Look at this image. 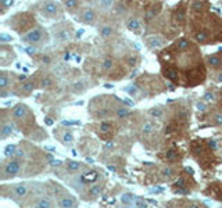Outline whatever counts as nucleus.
I'll return each mask as SVG.
<instances>
[{"label":"nucleus","mask_w":222,"mask_h":208,"mask_svg":"<svg viewBox=\"0 0 222 208\" xmlns=\"http://www.w3.org/2000/svg\"><path fill=\"white\" fill-rule=\"evenodd\" d=\"M39 11L42 15L50 18V20H56L57 17H61V7L60 3L54 2V0H45L39 4Z\"/></svg>","instance_id":"nucleus-1"},{"label":"nucleus","mask_w":222,"mask_h":208,"mask_svg":"<svg viewBox=\"0 0 222 208\" xmlns=\"http://www.w3.org/2000/svg\"><path fill=\"white\" fill-rule=\"evenodd\" d=\"M52 35H53V38H54L57 42H60V43L69 42L72 39V36H74L71 26L65 25V24H60V25H57V26H53Z\"/></svg>","instance_id":"nucleus-2"},{"label":"nucleus","mask_w":222,"mask_h":208,"mask_svg":"<svg viewBox=\"0 0 222 208\" xmlns=\"http://www.w3.org/2000/svg\"><path fill=\"white\" fill-rule=\"evenodd\" d=\"M22 42L28 44H39L42 42H46V33L43 32V28H35L24 35Z\"/></svg>","instance_id":"nucleus-3"},{"label":"nucleus","mask_w":222,"mask_h":208,"mask_svg":"<svg viewBox=\"0 0 222 208\" xmlns=\"http://www.w3.org/2000/svg\"><path fill=\"white\" fill-rule=\"evenodd\" d=\"M21 169V161L18 158L11 160L10 162H7L3 167V179H7V178H14L15 175H18Z\"/></svg>","instance_id":"nucleus-4"},{"label":"nucleus","mask_w":222,"mask_h":208,"mask_svg":"<svg viewBox=\"0 0 222 208\" xmlns=\"http://www.w3.org/2000/svg\"><path fill=\"white\" fill-rule=\"evenodd\" d=\"M79 21L86 25H95L97 21V14L92 7H85L81 13H79Z\"/></svg>","instance_id":"nucleus-5"},{"label":"nucleus","mask_w":222,"mask_h":208,"mask_svg":"<svg viewBox=\"0 0 222 208\" xmlns=\"http://www.w3.org/2000/svg\"><path fill=\"white\" fill-rule=\"evenodd\" d=\"M146 42H147V46L150 47V49H153V50L162 49V47L165 46V43H167V40H165L162 36H160V35H153V36H149Z\"/></svg>","instance_id":"nucleus-6"},{"label":"nucleus","mask_w":222,"mask_h":208,"mask_svg":"<svg viewBox=\"0 0 222 208\" xmlns=\"http://www.w3.org/2000/svg\"><path fill=\"white\" fill-rule=\"evenodd\" d=\"M28 115V107L22 103H18L14 108H13V117L15 119H22Z\"/></svg>","instance_id":"nucleus-7"},{"label":"nucleus","mask_w":222,"mask_h":208,"mask_svg":"<svg viewBox=\"0 0 222 208\" xmlns=\"http://www.w3.org/2000/svg\"><path fill=\"white\" fill-rule=\"evenodd\" d=\"M127 28L129 29L130 32H133V33H140L143 26H142V22H140L139 18L132 17V18H129V20L127 21Z\"/></svg>","instance_id":"nucleus-8"},{"label":"nucleus","mask_w":222,"mask_h":208,"mask_svg":"<svg viewBox=\"0 0 222 208\" xmlns=\"http://www.w3.org/2000/svg\"><path fill=\"white\" fill-rule=\"evenodd\" d=\"M28 185L26 183H17V185L13 187V194H14L17 198H22L28 194Z\"/></svg>","instance_id":"nucleus-9"},{"label":"nucleus","mask_w":222,"mask_h":208,"mask_svg":"<svg viewBox=\"0 0 222 208\" xmlns=\"http://www.w3.org/2000/svg\"><path fill=\"white\" fill-rule=\"evenodd\" d=\"M79 202L76 198H74L72 196H64L63 198L58 200V207H67V208H72L76 207Z\"/></svg>","instance_id":"nucleus-10"},{"label":"nucleus","mask_w":222,"mask_h":208,"mask_svg":"<svg viewBox=\"0 0 222 208\" xmlns=\"http://www.w3.org/2000/svg\"><path fill=\"white\" fill-rule=\"evenodd\" d=\"M156 129H157V125L154 124L153 121H144L140 126V130L144 135H150V133H153Z\"/></svg>","instance_id":"nucleus-11"},{"label":"nucleus","mask_w":222,"mask_h":208,"mask_svg":"<svg viewBox=\"0 0 222 208\" xmlns=\"http://www.w3.org/2000/svg\"><path fill=\"white\" fill-rule=\"evenodd\" d=\"M97 4L101 13H108L114 6V0H97Z\"/></svg>","instance_id":"nucleus-12"},{"label":"nucleus","mask_w":222,"mask_h":208,"mask_svg":"<svg viewBox=\"0 0 222 208\" xmlns=\"http://www.w3.org/2000/svg\"><path fill=\"white\" fill-rule=\"evenodd\" d=\"M99 33H100L101 38L108 39L114 35V28L111 25H101L100 28H99Z\"/></svg>","instance_id":"nucleus-13"},{"label":"nucleus","mask_w":222,"mask_h":208,"mask_svg":"<svg viewBox=\"0 0 222 208\" xmlns=\"http://www.w3.org/2000/svg\"><path fill=\"white\" fill-rule=\"evenodd\" d=\"M63 4L69 13H75L79 9V0H63Z\"/></svg>","instance_id":"nucleus-14"},{"label":"nucleus","mask_w":222,"mask_h":208,"mask_svg":"<svg viewBox=\"0 0 222 208\" xmlns=\"http://www.w3.org/2000/svg\"><path fill=\"white\" fill-rule=\"evenodd\" d=\"M135 200H136V197L133 196L132 193H124L119 197V201L124 205H133L135 204Z\"/></svg>","instance_id":"nucleus-15"},{"label":"nucleus","mask_w":222,"mask_h":208,"mask_svg":"<svg viewBox=\"0 0 222 208\" xmlns=\"http://www.w3.org/2000/svg\"><path fill=\"white\" fill-rule=\"evenodd\" d=\"M149 115L151 118H156V119H162L164 118V110L161 107H151L149 110Z\"/></svg>","instance_id":"nucleus-16"},{"label":"nucleus","mask_w":222,"mask_h":208,"mask_svg":"<svg viewBox=\"0 0 222 208\" xmlns=\"http://www.w3.org/2000/svg\"><path fill=\"white\" fill-rule=\"evenodd\" d=\"M97 178H99L97 172H96V171H90V172H85V173H82L81 179H82V182L88 183V182H95V180L97 179Z\"/></svg>","instance_id":"nucleus-17"},{"label":"nucleus","mask_w":222,"mask_h":208,"mask_svg":"<svg viewBox=\"0 0 222 208\" xmlns=\"http://www.w3.org/2000/svg\"><path fill=\"white\" fill-rule=\"evenodd\" d=\"M13 135V125L11 124H3L2 125V129H0V137L6 139L9 136Z\"/></svg>","instance_id":"nucleus-18"},{"label":"nucleus","mask_w":222,"mask_h":208,"mask_svg":"<svg viewBox=\"0 0 222 208\" xmlns=\"http://www.w3.org/2000/svg\"><path fill=\"white\" fill-rule=\"evenodd\" d=\"M65 165H67V168H68V171H71V172H78V171L82 168L81 162L74 161V160H67Z\"/></svg>","instance_id":"nucleus-19"},{"label":"nucleus","mask_w":222,"mask_h":208,"mask_svg":"<svg viewBox=\"0 0 222 208\" xmlns=\"http://www.w3.org/2000/svg\"><path fill=\"white\" fill-rule=\"evenodd\" d=\"M74 135H72L71 132H64L63 136H61V142H63V144L65 146H71L72 143H74Z\"/></svg>","instance_id":"nucleus-20"},{"label":"nucleus","mask_w":222,"mask_h":208,"mask_svg":"<svg viewBox=\"0 0 222 208\" xmlns=\"http://www.w3.org/2000/svg\"><path fill=\"white\" fill-rule=\"evenodd\" d=\"M130 115V111L127 107H118L115 110V117L117 118H128Z\"/></svg>","instance_id":"nucleus-21"},{"label":"nucleus","mask_w":222,"mask_h":208,"mask_svg":"<svg viewBox=\"0 0 222 208\" xmlns=\"http://www.w3.org/2000/svg\"><path fill=\"white\" fill-rule=\"evenodd\" d=\"M101 191H103V187H101L100 185H92L89 189V194L93 197V198H96V197H99L101 194Z\"/></svg>","instance_id":"nucleus-22"},{"label":"nucleus","mask_w":222,"mask_h":208,"mask_svg":"<svg viewBox=\"0 0 222 208\" xmlns=\"http://www.w3.org/2000/svg\"><path fill=\"white\" fill-rule=\"evenodd\" d=\"M10 85V79L7 76V72L0 74V89H7Z\"/></svg>","instance_id":"nucleus-23"},{"label":"nucleus","mask_w":222,"mask_h":208,"mask_svg":"<svg viewBox=\"0 0 222 208\" xmlns=\"http://www.w3.org/2000/svg\"><path fill=\"white\" fill-rule=\"evenodd\" d=\"M36 207H46V208H49V207H53V201L50 198H47V197H42L41 200H38L36 201Z\"/></svg>","instance_id":"nucleus-24"},{"label":"nucleus","mask_w":222,"mask_h":208,"mask_svg":"<svg viewBox=\"0 0 222 208\" xmlns=\"http://www.w3.org/2000/svg\"><path fill=\"white\" fill-rule=\"evenodd\" d=\"M207 61H208V64H210L211 67H219L222 64V60H221L219 56H208Z\"/></svg>","instance_id":"nucleus-25"},{"label":"nucleus","mask_w":222,"mask_h":208,"mask_svg":"<svg viewBox=\"0 0 222 208\" xmlns=\"http://www.w3.org/2000/svg\"><path fill=\"white\" fill-rule=\"evenodd\" d=\"M113 65H114V61H113V58H110V57L104 58V60L101 61V69H103V71H110V69L113 68Z\"/></svg>","instance_id":"nucleus-26"},{"label":"nucleus","mask_w":222,"mask_h":208,"mask_svg":"<svg viewBox=\"0 0 222 208\" xmlns=\"http://www.w3.org/2000/svg\"><path fill=\"white\" fill-rule=\"evenodd\" d=\"M15 151H17V146L15 144H7L6 147H4V157L15 156Z\"/></svg>","instance_id":"nucleus-27"},{"label":"nucleus","mask_w":222,"mask_h":208,"mask_svg":"<svg viewBox=\"0 0 222 208\" xmlns=\"http://www.w3.org/2000/svg\"><path fill=\"white\" fill-rule=\"evenodd\" d=\"M99 129H100V132L107 133V132H110V129H111V124H110V122H107V121H104V122H101V124H100Z\"/></svg>","instance_id":"nucleus-28"},{"label":"nucleus","mask_w":222,"mask_h":208,"mask_svg":"<svg viewBox=\"0 0 222 208\" xmlns=\"http://www.w3.org/2000/svg\"><path fill=\"white\" fill-rule=\"evenodd\" d=\"M72 90H74L75 93H81V92H84V90H85L84 83H82V82H75V83L72 85Z\"/></svg>","instance_id":"nucleus-29"},{"label":"nucleus","mask_w":222,"mask_h":208,"mask_svg":"<svg viewBox=\"0 0 222 208\" xmlns=\"http://www.w3.org/2000/svg\"><path fill=\"white\" fill-rule=\"evenodd\" d=\"M21 90H22V93H31L32 90H33V85L31 83V82H26V83H22V87H21Z\"/></svg>","instance_id":"nucleus-30"},{"label":"nucleus","mask_w":222,"mask_h":208,"mask_svg":"<svg viewBox=\"0 0 222 208\" xmlns=\"http://www.w3.org/2000/svg\"><path fill=\"white\" fill-rule=\"evenodd\" d=\"M215 94H214V93H211V92H207L204 94V97H203V100L205 101V103H214V101H215Z\"/></svg>","instance_id":"nucleus-31"},{"label":"nucleus","mask_w":222,"mask_h":208,"mask_svg":"<svg viewBox=\"0 0 222 208\" xmlns=\"http://www.w3.org/2000/svg\"><path fill=\"white\" fill-rule=\"evenodd\" d=\"M212 124L214 125H222V113H216L212 117Z\"/></svg>","instance_id":"nucleus-32"},{"label":"nucleus","mask_w":222,"mask_h":208,"mask_svg":"<svg viewBox=\"0 0 222 208\" xmlns=\"http://www.w3.org/2000/svg\"><path fill=\"white\" fill-rule=\"evenodd\" d=\"M189 47V40H186V39H181V40L178 42V49L179 50H185Z\"/></svg>","instance_id":"nucleus-33"},{"label":"nucleus","mask_w":222,"mask_h":208,"mask_svg":"<svg viewBox=\"0 0 222 208\" xmlns=\"http://www.w3.org/2000/svg\"><path fill=\"white\" fill-rule=\"evenodd\" d=\"M125 92H128L130 96H135V94H138V87L135 86V85H130V86H128V87H125Z\"/></svg>","instance_id":"nucleus-34"},{"label":"nucleus","mask_w":222,"mask_h":208,"mask_svg":"<svg viewBox=\"0 0 222 208\" xmlns=\"http://www.w3.org/2000/svg\"><path fill=\"white\" fill-rule=\"evenodd\" d=\"M161 173L164 178H171L173 175V169L172 168H164V169L161 171Z\"/></svg>","instance_id":"nucleus-35"},{"label":"nucleus","mask_w":222,"mask_h":208,"mask_svg":"<svg viewBox=\"0 0 222 208\" xmlns=\"http://www.w3.org/2000/svg\"><path fill=\"white\" fill-rule=\"evenodd\" d=\"M127 63H128V65H129V67H135L136 64H138V57H133V56H130V57L127 60Z\"/></svg>","instance_id":"nucleus-36"},{"label":"nucleus","mask_w":222,"mask_h":208,"mask_svg":"<svg viewBox=\"0 0 222 208\" xmlns=\"http://www.w3.org/2000/svg\"><path fill=\"white\" fill-rule=\"evenodd\" d=\"M196 39L199 42H205V40H207V35H205L204 32H199V33L196 35Z\"/></svg>","instance_id":"nucleus-37"},{"label":"nucleus","mask_w":222,"mask_h":208,"mask_svg":"<svg viewBox=\"0 0 222 208\" xmlns=\"http://www.w3.org/2000/svg\"><path fill=\"white\" fill-rule=\"evenodd\" d=\"M197 110H199V111H201V113H203V111H205V110H207L205 101H201V103L199 101V103H197Z\"/></svg>","instance_id":"nucleus-38"},{"label":"nucleus","mask_w":222,"mask_h":208,"mask_svg":"<svg viewBox=\"0 0 222 208\" xmlns=\"http://www.w3.org/2000/svg\"><path fill=\"white\" fill-rule=\"evenodd\" d=\"M135 205H136V207H147L146 201H143L142 198H136L135 200Z\"/></svg>","instance_id":"nucleus-39"},{"label":"nucleus","mask_w":222,"mask_h":208,"mask_svg":"<svg viewBox=\"0 0 222 208\" xmlns=\"http://www.w3.org/2000/svg\"><path fill=\"white\" fill-rule=\"evenodd\" d=\"M108 115H110V113L107 110H100L97 113V117H100V118H107Z\"/></svg>","instance_id":"nucleus-40"},{"label":"nucleus","mask_w":222,"mask_h":208,"mask_svg":"<svg viewBox=\"0 0 222 208\" xmlns=\"http://www.w3.org/2000/svg\"><path fill=\"white\" fill-rule=\"evenodd\" d=\"M13 2H14V0H2V3H3V7H4V9H7V7L11 6Z\"/></svg>","instance_id":"nucleus-41"},{"label":"nucleus","mask_w":222,"mask_h":208,"mask_svg":"<svg viewBox=\"0 0 222 208\" xmlns=\"http://www.w3.org/2000/svg\"><path fill=\"white\" fill-rule=\"evenodd\" d=\"M175 185L178 186V187H183V186H185V179H183V178H179V179L175 182Z\"/></svg>","instance_id":"nucleus-42"},{"label":"nucleus","mask_w":222,"mask_h":208,"mask_svg":"<svg viewBox=\"0 0 222 208\" xmlns=\"http://www.w3.org/2000/svg\"><path fill=\"white\" fill-rule=\"evenodd\" d=\"M25 156V153H24V150H21V148H17V151H15V157L17 158H21V157Z\"/></svg>","instance_id":"nucleus-43"},{"label":"nucleus","mask_w":222,"mask_h":208,"mask_svg":"<svg viewBox=\"0 0 222 208\" xmlns=\"http://www.w3.org/2000/svg\"><path fill=\"white\" fill-rule=\"evenodd\" d=\"M175 156H176V154H175V151H173V150H169V151L167 153V158H168V160L175 158Z\"/></svg>","instance_id":"nucleus-44"},{"label":"nucleus","mask_w":222,"mask_h":208,"mask_svg":"<svg viewBox=\"0 0 222 208\" xmlns=\"http://www.w3.org/2000/svg\"><path fill=\"white\" fill-rule=\"evenodd\" d=\"M63 125H79V121H64Z\"/></svg>","instance_id":"nucleus-45"},{"label":"nucleus","mask_w":222,"mask_h":208,"mask_svg":"<svg viewBox=\"0 0 222 208\" xmlns=\"http://www.w3.org/2000/svg\"><path fill=\"white\" fill-rule=\"evenodd\" d=\"M49 85H52V81H50L49 78H46V79L42 81V86H49Z\"/></svg>","instance_id":"nucleus-46"},{"label":"nucleus","mask_w":222,"mask_h":208,"mask_svg":"<svg viewBox=\"0 0 222 208\" xmlns=\"http://www.w3.org/2000/svg\"><path fill=\"white\" fill-rule=\"evenodd\" d=\"M50 164H52L53 167H60V165H61V161H60V160H53V161L50 162Z\"/></svg>","instance_id":"nucleus-47"},{"label":"nucleus","mask_w":222,"mask_h":208,"mask_svg":"<svg viewBox=\"0 0 222 208\" xmlns=\"http://www.w3.org/2000/svg\"><path fill=\"white\" fill-rule=\"evenodd\" d=\"M9 40H11V39H10L7 35H2V42H9Z\"/></svg>","instance_id":"nucleus-48"},{"label":"nucleus","mask_w":222,"mask_h":208,"mask_svg":"<svg viewBox=\"0 0 222 208\" xmlns=\"http://www.w3.org/2000/svg\"><path fill=\"white\" fill-rule=\"evenodd\" d=\"M175 193H178V194H185V193H188L186 190H182V189H175Z\"/></svg>","instance_id":"nucleus-49"},{"label":"nucleus","mask_w":222,"mask_h":208,"mask_svg":"<svg viewBox=\"0 0 222 208\" xmlns=\"http://www.w3.org/2000/svg\"><path fill=\"white\" fill-rule=\"evenodd\" d=\"M216 81H218V82H222V72L218 74V78H216Z\"/></svg>","instance_id":"nucleus-50"},{"label":"nucleus","mask_w":222,"mask_h":208,"mask_svg":"<svg viewBox=\"0 0 222 208\" xmlns=\"http://www.w3.org/2000/svg\"><path fill=\"white\" fill-rule=\"evenodd\" d=\"M124 101H125V103L128 104V106H133V103H132V101H130V100H127V98H125Z\"/></svg>","instance_id":"nucleus-51"},{"label":"nucleus","mask_w":222,"mask_h":208,"mask_svg":"<svg viewBox=\"0 0 222 208\" xmlns=\"http://www.w3.org/2000/svg\"><path fill=\"white\" fill-rule=\"evenodd\" d=\"M210 146H211V147H215V146H216V143L214 142V140H210Z\"/></svg>","instance_id":"nucleus-52"},{"label":"nucleus","mask_w":222,"mask_h":208,"mask_svg":"<svg viewBox=\"0 0 222 208\" xmlns=\"http://www.w3.org/2000/svg\"><path fill=\"white\" fill-rule=\"evenodd\" d=\"M108 169L113 171V172H115V167H113V165H108Z\"/></svg>","instance_id":"nucleus-53"},{"label":"nucleus","mask_w":222,"mask_h":208,"mask_svg":"<svg viewBox=\"0 0 222 208\" xmlns=\"http://www.w3.org/2000/svg\"><path fill=\"white\" fill-rule=\"evenodd\" d=\"M111 147H113V143H107L106 144V148H111Z\"/></svg>","instance_id":"nucleus-54"},{"label":"nucleus","mask_w":222,"mask_h":208,"mask_svg":"<svg viewBox=\"0 0 222 208\" xmlns=\"http://www.w3.org/2000/svg\"><path fill=\"white\" fill-rule=\"evenodd\" d=\"M151 191H156V193H160V191H162L161 189H151Z\"/></svg>","instance_id":"nucleus-55"},{"label":"nucleus","mask_w":222,"mask_h":208,"mask_svg":"<svg viewBox=\"0 0 222 208\" xmlns=\"http://www.w3.org/2000/svg\"><path fill=\"white\" fill-rule=\"evenodd\" d=\"M46 124H47V125H52L53 121H52V119H46Z\"/></svg>","instance_id":"nucleus-56"},{"label":"nucleus","mask_w":222,"mask_h":208,"mask_svg":"<svg viewBox=\"0 0 222 208\" xmlns=\"http://www.w3.org/2000/svg\"><path fill=\"white\" fill-rule=\"evenodd\" d=\"M149 202L150 204H157V201H154V200H149Z\"/></svg>","instance_id":"nucleus-57"},{"label":"nucleus","mask_w":222,"mask_h":208,"mask_svg":"<svg viewBox=\"0 0 222 208\" xmlns=\"http://www.w3.org/2000/svg\"><path fill=\"white\" fill-rule=\"evenodd\" d=\"M89 2H93V0H89Z\"/></svg>","instance_id":"nucleus-58"}]
</instances>
